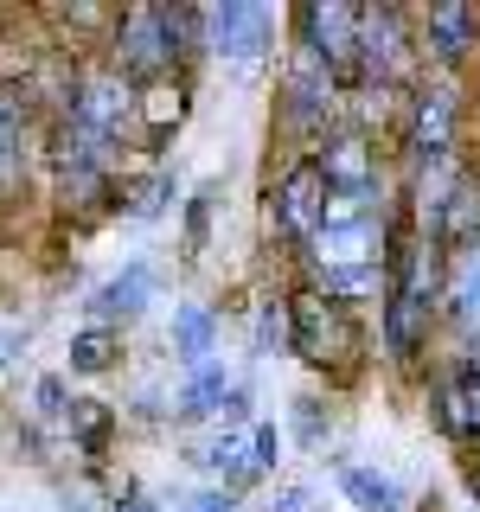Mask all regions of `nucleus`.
I'll return each mask as SVG.
<instances>
[{
    "mask_svg": "<svg viewBox=\"0 0 480 512\" xmlns=\"http://www.w3.org/2000/svg\"><path fill=\"white\" fill-rule=\"evenodd\" d=\"M192 52H205V13L192 7H128L109 20V71L128 84H160Z\"/></svg>",
    "mask_w": 480,
    "mask_h": 512,
    "instance_id": "nucleus-1",
    "label": "nucleus"
},
{
    "mask_svg": "<svg viewBox=\"0 0 480 512\" xmlns=\"http://www.w3.org/2000/svg\"><path fill=\"white\" fill-rule=\"evenodd\" d=\"M288 346H295L314 372H352V365L365 359V333H359V320H352V308L327 301L314 282L288 295Z\"/></svg>",
    "mask_w": 480,
    "mask_h": 512,
    "instance_id": "nucleus-2",
    "label": "nucleus"
},
{
    "mask_svg": "<svg viewBox=\"0 0 480 512\" xmlns=\"http://www.w3.org/2000/svg\"><path fill=\"white\" fill-rule=\"evenodd\" d=\"M333 116H340V77L320 64L308 45L288 52V71H282V128L295 141H327L333 135Z\"/></svg>",
    "mask_w": 480,
    "mask_h": 512,
    "instance_id": "nucleus-3",
    "label": "nucleus"
},
{
    "mask_svg": "<svg viewBox=\"0 0 480 512\" xmlns=\"http://www.w3.org/2000/svg\"><path fill=\"white\" fill-rule=\"evenodd\" d=\"M314 167H320V180H327V199L359 205V212H378L384 205V167H378L365 128H333L314 148Z\"/></svg>",
    "mask_w": 480,
    "mask_h": 512,
    "instance_id": "nucleus-4",
    "label": "nucleus"
},
{
    "mask_svg": "<svg viewBox=\"0 0 480 512\" xmlns=\"http://www.w3.org/2000/svg\"><path fill=\"white\" fill-rule=\"evenodd\" d=\"M391 224L397 218H384V212H372V218H327L308 237L314 282L340 276V269H391Z\"/></svg>",
    "mask_w": 480,
    "mask_h": 512,
    "instance_id": "nucleus-5",
    "label": "nucleus"
},
{
    "mask_svg": "<svg viewBox=\"0 0 480 512\" xmlns=\"http://www.w3.org/2000/svg\"><path fill=\"white\" fill-rule=\"evenodd\" d=\"M141 116V84H128L122 71H109V64H96V71H77V96L71 109H64L58 122H77L90 128L96 141H128V122Z\"/></svg>",
    "mask_w": 480,
    "mask_h": 512,
    "instance_id": "nucleus-6",
    "label": "nucleus"
},
{
    "mask_svg": "<svg viewBox=\"0 0 480 512\" xmlns=\"http://www.w3.org/2000/svg\"><path fill=\"white\" fill-rule=\"evenodd\" d=\"M416 64V32L397 7H359V84L397 90Z\"/></svg>",
    "mask_w": 480,
    "mask_h": 512,
    "instance_id": "nucleus-7",
    "label": "nucleus"
},
{
    "mask_svg": "<svg viewBox=\"0 0 480 512\" xmlns=\"http://www.w3.org/2000/svg\"><path fill=\"white\" fill-rule=\"evenodd\" d=\"M461 135V77L455 71H423L410 96V160H442L455 154Z\"/></svg>",
    "mask_w": 480,
    "mask_h": 512,
    "instance_id": "nucleus-8",
    "label": "nucleus"
},
{
    "mask_svg": "<svg viewBox=\"0 0 480 512\" xmlns=\"http://www.w3.org/2000/svg\"><path fill=\"white\" fill-rule=\"evenodd\" d=\"M269 39H276V13H269L263 0H224V7L205 13V52L231 58L237 71L263 64Z\"/></svg>",
    "mask_w": 480,
    "mask_h": 512,
    "instance_id": "nucleus-9",
    "label": "nucleus"
},
{
    "mask_svg": "<svg viewBox=\"0 0 480 512\" xmlns=\"http://www.w3.org/2000/svg\"><path fill=\"white\" fill-rule=\"evenodd\" d=\"M295 45H308L333 77H359V7H340V0L301 7L295 13Z\"/></svg>",
    "mask_w": 480,
    "mask_h": 512,
    "instance_id": "nucleus-10",
    "label": "nucleus"
},
{
    "mask_svg": "<svg viewBox=\"0 0 480 512\" xmlns=\"http://www.w3.org/2000/svg\"><path fill=\"white\" fill-rule=\"evenodd\" d=\"M269 218H276V231H288L295 244H308L320 224H327V180H320L314 154L282 173V186L269 192Z\"/></svg>",
    "mask_w": 480,
    "mask_h": 512,
    "instance_id": "nucleus-11",
    "label": "nucleus"
},
{
    "mask_svg": "<svg viewBox=\"0 0 480 512\" xmlns=\"http://www.w3.org/2000/svg\"><path fill=\"white\" fill-rule=\"evenodd\" d=\"M480 45V13L474 7H429L423 13V39H416V52L429 58V71H455L461 58H468Z\"/></svg>",
    "mask_w": 480,
    "mask_h": 512,
    "instance_id": "nucleus-12",
    "label": "nucleus"
},
{
    "mask_svg": "<svg viewBox=\"0 0 480 512\" xmlns=\"http://www.w3.org/2000/svg\"><path fill=\"white\" fill-rule=\"evenodd\" d=\"M442 308H448L461 340H480V237L448 250V263H442Z\"/></svg>",
    "mask_w": 480,
    "mask_h": 512,
    "instance_id": "nucleus-13",
    "label": "nucleus"
},
{
    "mask_svg": "<svg viewBox=\"0 0 480 512\" xmlns=\"http://www.w3.org/2000/svg\"><path fill=\"white\" fill-rule=\"evenodd\" d=\"M148 301H154V263H148V256H128L122 276H109L90 295V320H96V327H116V320H135Z\"/></svg>",
    "mask_w": 480,
    "mask_h": 512,
    "instance_id": "nucleus-14",
    "label": "nucleus"
},
{
    "mask_svg": "<svg viewBox=\"0 0 480 512\" xmlns=\"http://www.w3.org/2000/svg\"><path fill=\"white\" fill-rule=\"evenodd\" d=\"M333 480H340V493L352 500V512H404V506H410L404 480L365 468V461H340V468H333Z\"/></svg>",
    "mask_w": 480,
    "mask_h": 512,
    "instance_id": "nucleus-15",
    "label": "nucleus"
},
{
    "mask_svg": "<svg viewBox=\"0 0 480 512\" xmlns=\"http://www.w3.org/2000/svg\"><path fill=\"white\" fill-rule=\"evenodd\" d=\"M173 359L186 365V372H199L205 359H218V314L199 308V301H186V308H173V333H167Z\"/></svg>",
    "mask_w": 480,
    "mask_h": 512,
    "instance_id": "nucleus-16",
    "label": "nucleus"
},
{
    "mask_svg": "<svg viewBox=\"0 0 480 512\" xmlns=\"http://www.w3.org/2000/svg\"><path fill=\"white\" fill-rule=\"evenodd\" d=\"M26 167V90L0 84V186H13Z\"/></svg>",
    "mask_w": 480,
    "mask_h": 512,
    "instance_id": "nucleus-17",
    "label": "nucleus"
},
{
    "mask_svg": "<svg viewBox=\"0 0 480 512\" xmlns=\"http://www.w3.org/2000/svg\"><path fill=\"white\" fill-rule=\"evenodd\" d=\"M231 391H237L231 365H224V359H205L199 372H186L180 410H186V416H218V410H224V397H231Z\"/></svg>",
    "mask_w": 480,
    "mask_h": 512,
    "instance_id": "nucleus-18",
    "label": "nucleus"
},
{
    "mask_svg": "<svg viewBox=\"0 0 480 512\" xmlns=\"http://www.w3.org/2000/svg\"><path fill=\"white\" fill-rule=\"evenodd\" d=\"M173 199H180V186H173V173H167V167L141 173V180H122V205H128V218H141V224H154Z\"/></svg>",
    "mask_w": 480,
    "mask_h": 512,
    "instance_id": "nucleus-19",
    "label": "nucleus"
},
{
    "mask_svg": "<svg viewBox=\"0 0 480 512\" xmlns=\"http://www.w3.org/2000/svg\"><path fill=\"white\" fill-rule=\"evenodd\" d=\"M116 359H122V333H116V327H84V333H71V372H77V378H103Z\"/></svg>",
    "mask_w": 480,
    "mask_h": 512,
    "instance_id": "nucleus-20",
    "label": "nucleus"
},
{
    "mask_svg": "<svg viewBox=\"0 0 480 512\" xmlns=\"http://www.w3.org/2000/svg\"><path fill=\"white\" fill-rule=\"evenodd\" d=\"M141 116H148V135L160 141L173 122L186 116V84H180V77H173V84H167V77H160V84H141Z\"/></svg>",
    "mask_w": 480,
    "mask_h": 512,
    "instance_id": "nucleus-21",
    "label": "nucleus"
},
{
    "mask_svg": "<svg viewBox=\"0 0 480 512\" xmlns=\"http://www.w3.org/2000/svg\"><path fill=\"white\" fill-rule=\"evenodd\" d=\"M64 429H71V436L84 442V455L96 461V455H103V442H109V410L90 404V397H71V416H64Z\"/></svg>",
    "mask_w": 480,
    "mask_h": 512,
    "instance_id": "nucleus-22",
    "label": "nucleus"
},
{
    "mask_svg": "<svg viewBox=\"0 0 480 512\" xmlns=\"http://www.w3.org/2000/svg\"><path fill=\"white\" fill-rule=\"evenodd\" d=\"M212 199H218L212 186H199V192L186 199V237H180L186 263H199V250H205V231H212Z\"/></svg>",
    "mask_w": 480,
    "mask_h": 512,
    "instance_id": "nucleus-23",
    "label": "nucleus"
},
{
    "mask_svg": "<svg viewBox=\"0 0 480 512\" xmlns=\"http://www.w3.org/2000/svg\"><path fill=\"white\" fill-rule=\"evenodd\" d=\"M276 468H282V429L269 423V416H256V423H250V474L263 480Z\"/></svg>",
    "mask_w": 480,
    "mask_h": 512,
    "instance_id": "nucleus-24",
    "label": "nucleus"
},
{
    "mask_svg": "<svg viewBox=\"0 0 480 512\" xmlns=\"http://www.w3.org/2000/svg\"><path fill=\"white\" fill-rule=\"evenodd\" d=\"M288 346V301H263L256 308V352H276Z\"/></svg>",
    "mask_w": 480,
    "mask_h": 512,
    "instance_id": "nucleus-25",
    "label": "nucleus"
},
{
    "mask_svg": "<svg viewBox=\"0 0 480 512\" xmlns=\"http://www.w3.org/2000/svg\"><path fill=\"white\" fill-rule=\"evenodd\" d=\"M320 410H327V404H314V397H301V404H295V442L301 448L327 442V416H320Z\"/></svg>",
    "mask_w": 480,
    "mask_h": 512,
    "instance_id": "nucleus-26",
    "label": "nucleus"
},
{
    "mask_svg": "<svg viewBox=\"0 0 480 512\" xmlns=\"http://www.w3.org/2000/svg\"><path fill=\"white\" fill-rule=\"evenodd\" d=\"M32 404H39V416H71V397H64V378H39V391H32Z\"/></svg>",
    "mask_w": 480,
    "mask_h": 512,
    "instance_id": "nucleus-27",
    "label": "nucleus"
},
{
    "mask_svg": "<svg viewBox=\"0 0 480 512\" xmlns=\"http://www.w3.org/2000/svg\"><path fill=\"white\" fill-rule=\"evenodd\" d=\"M173 512H237V493H224V487H199L192 500H180Z\"/></svg>",
    "mask_w": 480,
    "mask_h": 512,
    "instance_id": "nucleus-28",
    "label": "nucleus"
},
{
    "mask_svg": "<svg viewBox=\"0 0 480 512\" xmlns=\"http://www.w3.org/2000/svg\"><path fill=\"white\" fill-rule=\"evenodd\" d=\"M455 391H461V410H468V429L480 436V372L461 365V372H455Z\"/></svg>",
    "mask_w": 480,
    "mask_h": 512,
    "instance_id": "nucleus-29",
    "label": "nucleus"
},
{
    "mask_svg": "<svg viewBox=\"0 0 480 512\" xmlns=\"http://www.w3.org/2000/svg\"><path fill=\"white\" fill-rule=\"evenodd\" d=\"M269 512H308V487H282V493H276V506H269Z\"/></svg>",
    "mask_w": 480,
    "mask_h": 512,
    "instance_id": "nucleus-30",
    "label": "nucleus"
},
{
    "mask_svg": "<svg viewBox=\"0 0 480 512\" xmlns=\"http://www.w3.org/2000/svg\"><path fill=\"white\" fill-rule=\"evenodd\" d=\"M116 512H160V506L148 500V493H122V506H116Z\"/></svg>",
    "mask_w": 480,
    "mask_h": 512,
    "instance_id": "nucleus-31",
    "label": "nucleus"
},
{
    "mask_svg": "<svg viewBox=\"0 0 480 512\" xmlns=\"http://www.w3.org/2000/svg\"><path fill=\"white\" fill-rule=\"evenodd\" d=\"M13 352H20V333H13V327H0V365H7Z\"/></svg>",
    "mask_w": 480,
    "mask_h": 512,
    "instance_id": "nucleus-32",
    "label": "nucleus"
},
{
    "mask_svg": "<svg viewBox=\"0 0 480 512\" xmlns=\"http://www.w3.org/2000/svg\"><path fill=\"white\" fill-rule=\"evenodd\" d=\"M474 493H480V474H474Z\"/></svg>",
    "mask_w": 480,
    "mask_h": 512,
    "instance_id": "nucleus-33",
    "label": "nucleus"
},
{
    "mask_svg": "<svg viewBox=\"0 0 480 512\" xmlns=\"http://www.w3.org/2000/svg\"><path fill=\"white\" fill-rule=\"evenodd\" d=\"M71 512H90V506H71Z\"/></svg>",
    "mask_w": 480,
    "mask_h": 512,
    "instance_id": "nucleus-34",
    "label": "nucleus"
}]
</instances>
